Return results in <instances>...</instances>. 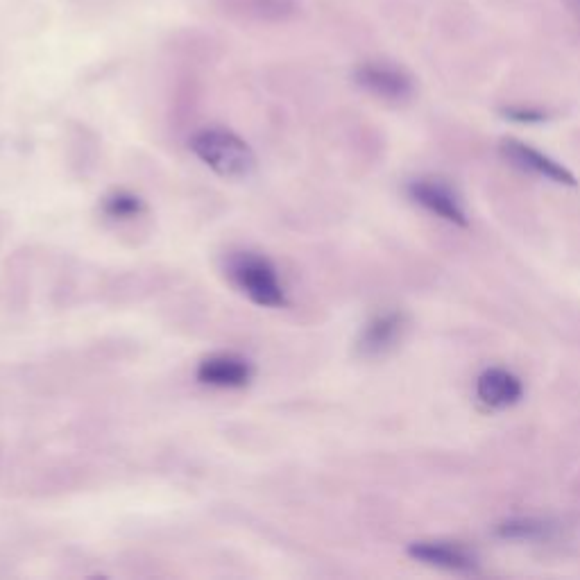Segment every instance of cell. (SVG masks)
Masks as SVG:
<instances>
[{"label":"cell","instance_id":"6da1fadb","mask_svg":"<svg viewBox=\"0 0 580 580\" xmlns=\"http://www.w3.org/2000/svg\"><path fill=\"white\" fill-rule=\"evenodd\" d=\"M191 150L204 161L213 173L227 179H243L257 168V157L241 136L229 130L211 127L191 139Z\"/></svg>","mask_w":580,"mask_h":580},{"label":"cell","instance_id":"7a4b0ae2","mask_svg":"<svg viewBox=\"0 0 580 580\" xmlns=\"http://www.w3.org/2000/svg\"><path fill=\"white\" fill-rule=\"evenodd\" d=\"M232 277L236 286L257 306L279 309L286 304L284 286H281L277 270L268 259L257 257V254H243L232 263Z\"/></svg>","mask_w":580,"mask_h":580},{"label":"cell","instance_id":"3957f363","mask_svg":"<svg viewBox=\"0 0 580 580\" xmlns=\"http://www.w3.org/2000/svg\"><path fill=\"white\" fill-rule=\"evenodd\" d=\"M354 80L361 89H365L372 96L390 100V102H404L413 96V80L411 75L402 71L399 66H392L386 62H365L354 71Z\"/></svg>","mask_w":580,"mask_h":580},{"label":"cell","instance_id":"277c9868","mask_svg":"<svg viewBox=\"0 0 580 580\" xmlns=\"http://www.w3.org/2000/svg\"><path fill=\"white\" fill-rule=\"evenodd\" d=\"M501 152L506 155L508 161H513L517 168L526 170V173L551 179V182H556V184H567V186L576 184L574 175H571L565 166L558 164V161H553L547 155H542L540 150H535L522 141L506 139L501 143Z\"/></svg>","mask_w":580,"mask_h":580},{"label":"cell","instance_id":"5b68a950","mask_svg":"<svg viewBox=\"0 0 580 580\" xmlns=\"http://www.w3.org/2000/svg\"><path fill=\"white\" fill-rule=\"evenodd\" d=\"M408 193L411 198L424 207L426 211L435 213L447 223H454L465 227L467 225V213L463 209V204L451 193L449 186L440 182H429V179H417L411 186H408Z\"/></svg>","mask_w":580,"mask_h":580},{"label":"cell","instance_id":"8992f818","mask_svg":"<svg viewBox=\"0 0 580 580\" xmlns=\"http://www.w3.org/2000/svg\"><path fill=\"white\" fill-rule=\"evenodd\" d=\"M252 379V365L236 354H213L198 365V381L213 388H243Z\"/></svg>","mask_w":580,"mask_h":580},{"label":"cell","instance_id":"52a82bcc","mask_svg":"<svg viewBox=\"0 0 580 580\" xmlns=\"http://www.w3.org/2000/svg\"><path fill=\"white\" fill-rule=\"evenodd\" d=\"M522 381H519L513 372L492 368L485 370L479 381H476V395L481 402L490 408H508L515 406L522 399Z\"/></svg>","mask_w":580,"mask_h":580},{"label":"cell","instance_id":"ba28073f","mask_svg":"<svg viewBox=\"0 0 580 580\" xmlns=\"http://www.w3.org/2000/svg\"><path fill=\"white\" fill-rule=\"evenodd\" d=\"M408 553L424 565L449 571H472L476 567L472 553L451 542H415L408 547Z\"/></svg>","mask_w":580,"mask_h":580},{"label":"cell","instance_id":"9c48e42d","mask_svg":"<svg viewBox=\"0 0 580 580\" xmlns=\"http://www.w3.org/2000/svg\"><path fill=\"white\" fill-rule=\"evenodd\" d=\"M404 329V318L399 313H383L379 318H374L368 327H365L361 336V347L363 354H383L397 343V338L402 336Z\"/></svg>","mask_w":580,"mask_h":580},{"label":"cell","instance_id":"30bf717a","mask_svg":"<svg viewBox=\"0 0 580 580\" xmlns=\"http://www.w3.org/2000/svg\"><path fill=\"white\" fill-rule=\"evenodd\" d=\"M497 533L501 537H510V540H533V537L547 533V524L535 522V519H510L497 528Z\"/></svg>","mask_w":580,"mask_h":580},{"label":"cell","instance_id":"8fae6325","mask_svg":"<svg viewBox=\"0 0 580 580\" xmlns=\"http://www.w3.org/2000/svg\"><path fill=\"white\" fill-rule=\"evenodd\" d=\"M143 211V202L132 193H114L105 200V213L112 218H134Z\"/></svg>","mask_w":580,"mask_h":580},{"label":"cell","instance_id":"7c38bea8","mask_svg":"<svg viewBox=\"0 0 580 580\" xmlns=\"http://www.w3.org/2000/svg\"><path fill=\"white\" fill-rule=\"evenodd\" d=\"M503 114H506L510 121H519V123H540L547 118L542 112H537V109H524V107H508Z\"/></svg>","mask_w":580,"mask_h":580}]
</instances>
